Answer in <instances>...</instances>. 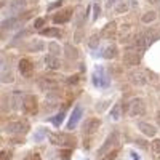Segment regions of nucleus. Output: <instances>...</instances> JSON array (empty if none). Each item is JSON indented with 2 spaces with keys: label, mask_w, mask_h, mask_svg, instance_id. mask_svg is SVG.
Segmentation results:
<instances>
[{
  "label": "nucleus",
  "mask_w": 160,
  "mask_h": 160,
  "mask_svg": "<svg viewBox=\"0 0 160 160\" xmlns=\"http://www.w3.org/2000/svg\"><path fill=\"white\" fill-rule=\"evenodd\" d=\"M7 131L13 133V135H22V133L29 131V123L26 120H15V122H10L7 125Z\"/></svg>",
  "instance_id": "nucleus-2"
},
{
  "label": "nucleus",
  "mask_w": 160,
  "mask_h": 160,
  "mask_svg": "<svg viewBox=\"0 0 160 160\" xmlns=\"http://www.w3.org/2000/svg\"><path fill=\"white\" fill-rule=\"evenodd\" d=\"M50 142L55 146H69L72 144V138H69L68 135H61V133H51L50 135Z\"/></svg>",
  "instance_id": "nucleus-3"
},
{
  "label": "nucleus",
  "mask_w": 160,
  "mask_h": 160,
  "mask_svg": "<svg viewBox=\"0 0 160 160\" xmlns=\"http://www.w3.org/2000/svg\"><path fill=\"white\" fill-rule=\"evenodd\" d=\"M112 118H115V120H118V118H120V108H118V106L112 111Z\"/></svg>",
  "instance_id": "nucleus-28"
},
{
  "label": "nucleus",
  "mask_w": 160,
  "mask_h": 160,
  "mask_svg": "<svg viewBox=\"0 0 160 160\" xmlns=\"http://www.w3.org/2000/svg\"><path fill=\"white\" fill-rule=\"evenodd\" d=\"M61 157H62L64 160H69V158H71V151H69V149H68V151H62V152H61Z\"/></svg>",
  "instance_id": "nucleus-29"
},
{
  "label": "nucleus",
  "mask_w": 160,
  "mask_h": 160,
  "mask_svg": "<svg viewBox=\"0 0 160 160\" xmlns=\"http://www.w3.org/2000/svg\"><path fill=\"white\" fill-rule=\"evenodd\" d=\"M38 88L42 91H51V90L56 88V82L51 80V78H48V77H43V78L38 80Z\"/></svg>",
  "instance_id": "nucleus-11"
},
{
  "label": "nucleus",
  "mask_w": 160,
  "mask_h": 160,
  "mask_svg": "<svg viewBox=\"0 0 160 160\" xmlns=\"http://www.w3.org/2000/svg\"><path fill=\"white\" fill-rule=\"evenodd\" d=\"M117 56V47L115 45H111L104 50V58L106 59H114Z\"/></svg>",
  "instance_id": "nucleus-18"
},
{
  "label": "nucleus",
  "mask_w": 160,
  "mask_h": 160,
  "mask_svg": "<svg viewBox=\"0 0 160 160\" xmlns=\"http://www.w3.org/2000/svg\"><path fill=\"white\" fill-rule=\"evenodd\" d=\"M43 24H45V19H35V22H34V28H37V29H40V28H43Z\"/></svg>",
  "instance_id": "nucleus-27"
},
{
  "label": "nucleus",
  "mask_w": 160,
  "mask_h": 160,
  "mask_svg": "<svg viewBox=\"0 0 160 160\" xmlns=\"http://www.w3.org/2000/svg\"><path fill=\"white\" fill-rule=\"evenodd\" d=\"M127 111H128V115H131V117H139L146 112V104L141 98H133L128 102Z\"/></svg>",
  "instance_id": "nucleus-1"
},
{
  "label": "nucleus",
  "mask_w": 160,
  "mask_h": 160,
  "mask_svg": "<svg viewBox=\"0 0 160 160\" xmlns=\"http://www.w3.org/2000/svg\"><path fill=\"white\" fill-rule=\"evenodd\" d=\"M2 77H3V80H2V82H3V83H8V82H13V78H15V77H13V74H10L8 71H7V72H3V75H2Z\"/></svg>",
  "instance_id": "nucleus-25"
},
{
  "label": "nucleus",
  "mask_w": 160,
  "mask_h": 160,
  "mask_svg": "<svg viewBox=\"0 0 160 160\" xmlns=\"http://www.w3.org/2000/svg\"><path fill=\"white\" fill-rule=\"evenodd\" d=\"M138 128L144 133L146 136H149V138L155 136V133H157V130H155L152 125H149V123H144V122H139V123H138Z\"/></svg>",
  "instance_id": "nucleus-14"
},
{
  "label": "nucleus",
  "mask_w": 160,
  "mask_h": 160,
  "mask_svg": "<svg viewBox=\"0 0 160 160\" xmlns=\"http://www.w3.org/2000/svg\"><path fill=\"white\" fill-rule=\"evenodd\" d=\"M19 72L24 77H31L34 74V64H32V61L28 59V58H22L19 61Z\"/></svg>",
  "instance_id": "nucleus-6"
},
{
  "label": "nucleus",
  "mask_w": 160,
  "mask_h": 160,
  "mask_svg": "<svg viewBox=\"0 0 160 160\" xmlns=\"http://www.w3.org/2000/svg\"><path fill=\"white\" fill-rule=\"evenodd\" d=\"M115 11H117V13H125V11H128V2H123V3H120L118 7H115Z\"/></svg>",
  "instance_id": "nucleus-24"
},
{
  "label": "nucleus",
  "mask_w": 160,
  "mask_h": 160,
  "mask_svg": "<svg viewBox=\"0 0 160 160\" xmlns=\"http://www.w3.org/2000/svg\"><path fill=\"white\" fill-rule=\"evenodd\" d=\"M80 115H82V109L80 108H77L74 112H72V117H71V120H69V123H68V128L69 130H72L74 127H75V123L78 122V118H80Z\"/></svg>",
  "instance_id": "nucleus-16"
},
{
  "label": "nucleus",
  "mask_w": 160,
  "mask_h": 160,
  "mask_svg": "<svg viewBox=\"0 0 160 160\" xmlns=\"http://www.w3.org/2000/svg\"><path fill=\"white\" fill-rule=\"evenodd\" d=\"M155 115H157V123H158V125H160V111H158V112H157V114H155Z\"/></svg>",
  "instance_id": "nucleus-34"
},
{
  "label": "nucleus",
  "mask_w": 160,
  "mask_h": 160,
  "mask_svg": "<svg viewBox=\"0 0 160 160\" xmlns=\"http://www.w3.org/2000/svg\"><path fill=\"white\" fill-rule=\"evenodd\" d=\"M99 125H101L99 118H90L87 122V125H85V133L87 135H95V133L99 130Z\"/></svg>",
  "instance_id": "nucleus-12"
},
{
  "label": "nucleus",
  "mask_w": 160,
  "mask_h": 160,
  "mask_svg": "<svg viewBox=\"0 0 160 160\" xmlns=\"http://www.w3.org/2000/svg\"><path fill=\"white\" fill-rule=\"evenodd\" d=\"M130 82L135 85H146L148 83V77H146V72L142 71H136L130 74Z\"/></svg>",
  "instance_id": "nucleus-10"
},
{
  "label": "nucleus",
  "mask_w": 160,
  "mask_h": 160,
  "mask_svg": "<svg viewBox=\"0 0 160 160\" xmlns=\"http://www.w3.org/2000/svg\"><path fill=\"white\" fill-rule=\"evenodd\" d=\"M139 62H141V55L136 51H127L123 55V64L128 68H135Z\"/></svg>",
  "instance_id": "nucleus-4"
},
{
  "label": "nucleus",
  "mask_w": 160,
  "mask_h": 160,
  "mask_svg": "<svg viewBox=\"0 0 160 160\" xmlns=\"http://www.w3.org/2000/svg\"><path fill=\"white\" fill-rule=\"evenodd\" d=\"M0 160H8V152L7 151H2V154H0Z\"/></svg>",
  "instance_id": "nucleus-32"
},
{
  "label": "nucleus",
  "mask_w": 160,
  "mask_h": 160,
  "mask_svg": "<svg viewBox=\"0 0 160 160\" xmlns=\"http://www.w3.org/2000/svg\"><path fill=\"white\" fill-rule=\"evenodd\" d=\"M155 18H157V13H155V11H148V13H146V15H144L141 19H142V22L148 24V22H152Z\"/></svg>",
  "instance_id": "nucleus-20"
},
{
  "label": "nucleus",
  "mask_w": 160,
  "mask_h": 160,
  "mask_svg": "<svg viewBox=\"0 0 160 160\" xmlns=\"http://www.w3.org/2000/svg\"><path fill=\"white\" fill-rule=\"evenodd\" d=\"M22 108H24L26 114H35V112H37V108H38L35 96H32V95L26 96L24 101H22Z\"/></svg>",
  "instance_id": "nucleus-5"
},
{
  "label": "nucleus",
  "mask_w": 160,
  "mask_h": 160,
  "mask_svg": "<svg viewBox=\"0 0 160 160\" xmlns=\"http://www.w3.org/2000/svg\"><path fill=\"white\" fill-rule=\"evenodd\" d=\"M43 35H53V37H59L61 32L58 29H45L43 31Z\"/></svg>",
  "instance_id": "nucleus-23"
},
{
  "label": "nucleus",
  "mask_w": 160,
  "mask_h": 160,
  "mask_svg": "<svg viewBox=\"0 0 160 160\" xmlns=\"http://www.w3.org/2000/svg\"><path fill=\"white\" fill-rule=\"evenodd\" d=\"M62 117H64V114H59L56 118H55V125H59L61 123V120H62Z\"/></svg>",
  "instance_id": "nucleus-31"
},
{
  "label": "nucleus",
  "mask_w": 160,
  "mask_h": 160,
  "mask_svg": "<svg viewBox=\"0 0 160 160\" xmlns=\"http://www.w3.org/2000/svg\"><path fill=\"white\" fill-rule=\"evenodd\" d=\"M151 149H152V154L160 158V139H154V141H152Z\"/></svg>",
  "instance_id": "nucleus-19"
},
{
  "label": "nucleus",
  "mask_w": 160,
  "mask_h": 160,
  "mask_svg": "<svg viewBox=\"0 0 160 160\" xmlns=\"http://www.w3.org/2000/svg\"><path fill=\"white\" fill-rule=\"evenodd\" d=\"M45 61H47L48 69H59V66H61V61L56 56H47Z\"/></svg>",
  "instance_id": "nucleus-17"
},
{
  "label": "nucleus",
  "mask_w": 160,
  "mask_h": 160,
  "mask_svg": "<svg viewBox=\"0 0 160 160\" xmlns=\"http://www.w3.org/2000/svg\"><path fill=\"white\" fill-rule=\"evenodd\" d=\"M98 43H99V35H91V37H90V40H88L90 48H96V47H98Z\"/></svg>",
  "instance_id": "nucleus-21"
},
{
  "label": "nucleus",
  "mask_w": 160,
  "mask_h": 160,
  "mask_svg": "<svg viewBox=\"0 0 160 160\" xmlns=\"http://www.w3.org/2000/svg\"><path fill=\"white\" fill-rule=\"evenodd\" d=\"M130 32H131V26L130 24H123L122 28L118 29V38H120V42H127L128 37H130Z\"/></svg>",
  "instance_id": "nucleus-15"
},
{
  "label": "nucleus",
  "mask_w": 160,
  "mask_h": 160,
  "mask_svg": "<svg viewBox=\"0 0 160 160\" xmlns=\"http://www.w3.org/2000/svg\"><path fill=\"white\" fill-rule=\"evenodd\" d=\"M115 157H117V151H111L109 154H106L101 160H114Z\"/></svg>",
  "instance_id": "nucleus-26"
},
{
  "label": "nucleus",
  "mask_w": 160,
  "mask_h": 160,
  "mask_svg": "<svg viewBox=\"0 0 160 160\" xmlns=\"http://www.w3.org/2000/svg\"><path fill=\"white\" fill-rule=\"evenodd\" d=\"M117 139H118V135H117V133H111V135H109V138L106 139L104 146L101 148L99 154H106V152H111V149H112V148H115V144H117Z\"/></svg>",
  "instance_id": "nucleus-9"
},
{
  "label": "nucleus",
  "mask_w": 160,
  "mask_h": 160,
  "mask_svg": "<svg viewBox=\"0 0 160 160\" xmlns=\"http://www.w3.org/2000/svg\"><path fill=\"white\" fill-rule=\"evenodd\" d=\"M24 7H26V2H22V0H18L16 3H11V5H10L11 10H22Z\"/></svg>",
  "instance_id": "nucleus-22"
},
{
  "label": "nucleus",
  "mask_w": 160,
  "mask_h": 160,
  "mask_svg": "<svg viewBox=\"0 0 160 160\" xmlns=\"http://www.w3.org/2000/svg\"><path fill=\"white\" fill-rule=\"evenodd\" d=\"M155 37H160V32H158V34H157V35H155Z\"/></svg>",
  "instance_id": "nucleus-35"
},
{
  "label": "nucleus",
  "mask_w": 160,
  "mask_h": 160,
  "mask_svg": "<svg viewBox=\"0 0 160 160\" xmlns=\"http://www.w3.org/2000/svg\"><path fill=\"white\" fill-rule=\"evenodd\" d=\"M72 16V8H66V10H61L59 13H56L55 16H53V21L56 24H62V22H68Z\"/></svg>",
  "instance_id": "nucleus-8"
},
{
  "label": "nucleus",
  "mask_w": 160,
  "mask_h": 160,
  "mask_svg": "<svg viewBox=\"0 0 160 160\" xmlns=\"http://www.w3.org/2000/svg\"><path fill=\"white\" fill-rule=\"evenodd\" d=\"M151 35H148V34H139V35H136V38H135V47H136V50L141 53V51H144L146 50V47L149 45V42H151Z\"/></svg>",
  "instance_id": "nucleus-7"
},
{
  "label": "nucleus",
  "mask_w": 160,
  "mask_h": 160,
  "mask_svg": "<svg viewBox=\"0 0 160 160\" xmlns=\"http://www.w3.org/2000/svg\"><path fill=\"white\" fill-rule=\"evenodd\" d=\"M115 32H117V24L115 22H109L106 28L102 29V32H101V35H102V38H114L115 37Z\"/></svg>",
  "instance_id": "nucleus-13"
},
{
  "label": "nucleus",
  "mask_w": 160,
  "mask_h": 160,
  "mask_svg": "<svg viewBox=\"0 0 160 160\" xmlns=\"http://www.w3.org/2000/svg\"><path fill=\"white\" fill-rule=\"evenodd\" d=\"M31 160H42V158H40V155H38V154H34V155L31 157Z\"/></svg>",
  "instance_id": "nucleus-33"
},
{
  "label": "nucleus",
  "mask_w": 160,
  "mask_h": 160,
  "mask_svg": "<svg viewBox=\"0 0 160 160\" xmlns=\"http://www.w3.org/2000/svg\"><path fill=\"white\" fill-rule=\"evenodd\" d=\"M78 80H80V78H78V75H72V77L69 78V83H71V85H74V83H78Z\"/></svg>",
  "instance_id": "nucleus-30"
}]
</instances>
